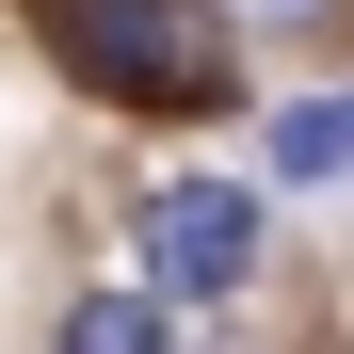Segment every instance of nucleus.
Instances as JSON below:
<instances>
[{
    "label": "nucleus",
    "instance_id": "nucleus-1",
    "mask_svg": "<svg viewBox=\"0 0 354 354\" xmlns=\"http://www.w3.org/2000/svg\"><path fill=\"white\" fill-rule=\"evenodd\" d=\"M48 48H65L97 97H129V113H209L225 97L209 0H48Z\"/></svg>",
    "mask_w": 354,
    "mask_h": 354
},
{
    "label": "nucleus",
    "instance_id": "nucleus-2",
    "mask_svg": "<svg viewBox=\"0 0 354 354\" xmlns=\"http://www.w3.org/2000/svg\"><path fill=\"white\" fill-rule=\"evenodd\" d=\"M145 290L161 306H225V290L258 274V194L242 177H177V194H145Z\"/></svg>",
    "mask_w": 354,
    "mask_h": 354
},
{
    "label": "nucleus",
    "instance_id": "nucleus-3",
    "mask_svg": "<svg viewBox=\"0 0 354 354\" xmlns=\"http://www.w3.org/2000/svg\"><path fill=\"white\" fill-rule=\"evenodd\" d=\"M258 161L290 177V194H322V177H354V81H322V97H290L274 129H258Z\"/></svg>",
    "mask_w": 354,
    "mask_h": 354
},
{
    "label": "nucleus",
    "instance_id": "nucleus-4",
    "mask_svg": "<svg viewBox=\"0 0 354 354\" xmlns=\"http://www.w3.org/2000/svg\"><path fill=\"white\" fill-rule=\"evenodd\" d=\"M48 354H177V306H161V290H81Z\"/></svg>",
    "mask_w": 354,
    "mask_h": 354
},
{
    "label": "nucleus",
    "instance_id": "nucleus-5",
    "mask_svg": "<svg viewBox=\"0 0 354 354\" xmlns=\"http://www.w3.org/2000/svg\"><path fill=\"white\" fill-rule=\"evenodd\" d=\"M242 17H322V0H242Z\"/></svg>",
    "mask_w": 354,
    "mask_h": 354
}]
</instances>
